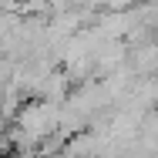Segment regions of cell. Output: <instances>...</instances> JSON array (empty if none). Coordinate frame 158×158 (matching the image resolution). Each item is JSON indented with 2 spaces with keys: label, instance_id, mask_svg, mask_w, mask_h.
Listing matches in <instances>:
<instances>
[{
  "label": "cell",
  "instance_id": "6da1fadb",
  "mask_svg": "<svg viewBox=\"0 0 158 158\" xmlns=\"http://www.w3.org/2000/svg\"><path fill=\"white\" fill-rule=\"evenodd\" d=\"M131 64H135V71L138 74H155L158 71V44H145V47H138V51H131Z\"/></svg>",
  "mask_w": 158,
  "mask_h": 158
},
{
  "label": "cell",
  "instance_id": "7a4b0ae2",
  "mask_svg": "<svg viewBox=\"0 0 158 158\" xmlns=\"http://www.w3.org/2000/svg\"><path fill=\"white\" fill-rule=\"evenodd\" d=\"M98 3H101L104 10H128L135 0H98Z\"/></svg>",
  "mask_w": 158,
  "mask_h": 158
},
{
  "label": "cell",
  "instance_id": "3957f363",
  "mask_svg": "<svg viewBox=\"0 0 158 158\" xmlns=\"http://www.w3.org/2000/svg\"><path fill=\"white\" fill-rule=\"evenodd\" d=\"M10 148H14V141H10V131L0 125V152H10Z\"/></svg>",
  "mask_w": 158,
  "mask_h": 158
}]
</instances>
